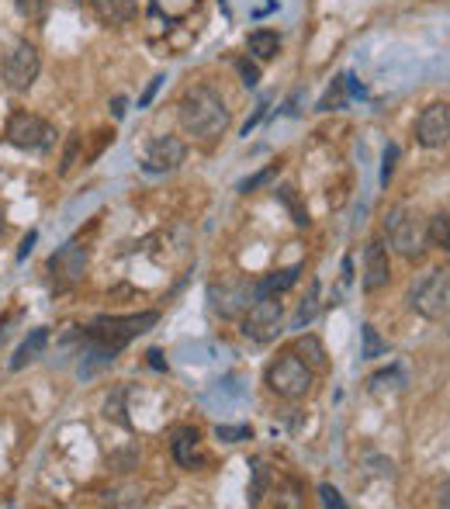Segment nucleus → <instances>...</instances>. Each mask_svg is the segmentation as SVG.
I'll return each mask as SVG.
<instances>
[{
	"instance_id": "4468645a",
	"label": "nucleus",
	"mask_w": 450,
	"mask_h": 509,
	"mask_svg": "<svg viewBox=\"0 0 450 509\" xmlns=\"http://www.w3.org/2000/svg\"><path fill=\"white\" fill-rule=\"evenodd\" d=\"M173 461L180 464V468H188V472H194V468H201L205 464V454H201V433L194 430V426H180L177 433H173Z\"/></svg>"
},
{
	"instance_id": "cd10ccee",
	"label": "nucleus",
	"mask_w": 450,
	"mask_h": 509,
	"mask_svg": "<svg viewBox=\"0 0 450 509\" xmlns=\"http://www.w3.org/2000/svg\"><path fill=\"white\" fill-rule=\"evenodd\" d=\"M80 132H69V139H66V149H63V159H59V174L66 177L73 167H77V157H80Z\"/></svg>"
},
{
	"instance_id": "f3484780",
	"label": "nucleus",
	"mask_w": 450,
	"mask_h": 509,
	"mask_svg": "<svg viewBox=\"0 0 450 509\" xmlns=\"http://www.w3.org/2000/svg\"><path fill=\"white\" fill-rule=\"evenodd\" d=\"M46 347H49V330H32V333H28V340H25V343H21V347L15 351V357H11V368L21 371L25 364L38 361Z\"/></svg>"
},
{
	"instance_id": "c9c22d12",
	"label": "nucleus",
	"mask_w": 450,
	"mask_h": 509,
	"mask_svg": "<svg viewBox=\"0 0 450 509\" xmlns=\"http://www.w3.org/2000/svg\"><path fill=\"white\" fill-rule=\"evenodd\" d=\"M163 80H167V76H153V80H149V87L142 90V97H138V107H149V101L156 97V90L163 87Z\"/></svg>"
},
{
	"instance_id": "6e6552de",
	"label": "nucleus",
	"mask_w": 450,
	"mask_h": 509,
	"mask_svg": "<svg viewBox=\"0 0 450 509\" xmlns=\"http://www.w3.org/2000/svg\"><path fill=\"white\" fill-rule=\"evenodd\" d=\"M281 322H284V305L277 301V295H263L246 309L242 336L253 343H271L281 333Z\"/></svg>"
},
{
	"instance_id": "7ed1b4c3",
	"label": "nucleus",
	"mask_w": 450,
	"mask_h": 509,
	"mask_svg": "<svg viewBox=\"0 0 450 509\" xmlns=\"http://www.w3.org/2000/svg\"><path fill=\"white\" fill-rule=\"evenodd\" d=\"M384 236L395 249L398 257L405 260H423L426 249H430V236H426V219L413 209V205H398V209L388 211L384 219Z\"/></svg>"
},
{
	"instance_id": "b1692460",
	"label": "nucleus",
	"mask_w": 450,
	"mask_h": 509,
	"mask_svg": "<svg viewBox=\"0 0 450 509\" xmlns=\"http://www.w3.org/2000/svg\"><path fill=\"white\" fill-rule=\"evenodd\" d=\"M315 312H319V284L312 281V288H309V295H305V301L298 305V316H294V330L309 326L312 319H315Z\"/></svg>"
},
{
	"instance_id": "473e14b6",
	"label": "nucleus",
	"mask_w": 450,
	"mask_h": 509,
	"mask_svg": "<svg viewBox=\"0 0 450 509\" xmlns=\"http://www.w3.org/2000/svg\"><path fill=\"white\" fill-rule=\"evenodd\" d=\"M319 503H322V506H332V509H346L343 495L332 489V485H319Z\"/></svg>"
},
{
	"instance_id": "aec40b11",
	"label": "nucleus",
	"mask_w": 450,
	"mask_h": 509,
	"mask_svg": "<svg viewBox=\"0 0 450 509\" xmlns=\"http://www.w3.org/2000/svg\"><path fill=\"white\" fill-rule=\"evenodd\" d=\"M361 340H363V351H361L363 361H374V357H384V353H388V343L381 340L378 330H374L371 322H363L361 326Z\"/></svg>"
},
{
	"instance_id": "2f4dec72",
	"label": "nucleus",
	"mask_w": 450,
	"mask_h": 509,
	"mask_svg": "<svg viewBox=\"0 0 450 509\" xmlns=\"http://www.w3.org/2000/svg\"><path fill=\"white\" fill-rule=\"evenodd\" d=\"M46 7H49V0H17V11H21L28 21L42 18V15H46Z\"/></svg>"
},
{
	"instance_id": "2eb2a0df",
	"label": "nucleus",
	"mask_w": 450,
	"mask_h": 509,
	"mask_svg": "<svg viewBox=\"0 0 450 509\" xmlns=\"http://www.w3.org/2000/svg\"><path fill=\"white\" fill-rule=\"evenodd\" d=\"M94 15L111 25V28H121L138 15V4L136 0H94Z\"/></svg>"
},
{
	"instance_id": "a211bd4d",
	"label": "nucleus",
	"mask_w": 450,
	"mask_h": 509,
	"mask_svg": "<svg viewBox=\"0 0 450 509\" xmlns=\"http://www.w3.org/2000/svg\"><path fill=\"white\" fill-rule=\"evenodd\" d=\"M246 49H250V56H253V59L267 63V59H274V56L281 53V38H277V32L260 28V32H253V36L246 38Z\"/></svg>"
},
{
	"instance_id": "5701e85b",
	"label": "nucleus",
	"mask_w": 450,
	"mask_h": 509,
	"mask_svg": "<svg viewBox=\"0 0 450 509\" xmlns=\"http://www.w3.org/2000/svg\"><path fill=\"white\" fill-rule=\"evenodd\" d=\"M153 7L159 15H167V21H180L198 7V0H153Z\"/></svg>"
},
{
	"instance_id": "f257e3e1",
	"label": "nucleus",
	"mask_w": 450,
	"mask_h": 509,
	"mask_svg": "<svg viewBox=\"0 0 450 509\" xmlns=\"http://www.w3.org/2000/svg\"><path fill=\"white\" fill-rule=\"evenodd\" d=\"M177 118H180V128L194 139H219L229 128V107L219 90L198 84V87L184 90V97L177 105Z\"/></svg>"
},
{
	"instance_id": "ddd939ff",
	"label": "nucleus",
	"mask_w": 450,
	"mask_h": 509,
	"mask_svg": "<svg viewBox=\"0 0 450 509\" xmlns=\"http://www.w3.org/2000/svg\"><path fill=\"white\" fill-rule=\"evenodd\" d=\"M392 281V264H388V249L381 239H371L363 246V291H381Z\"/></svg>"
},
{
	"instance_id": "e433bc0d",
	"label": "nucleus",
	"mask_w": 450,
	"mask_h": 509,
	"mask_svg": "<svg viewBox=\"0 0 450 509\" xmlns=\"http://www.w3.org/2000/svg\"><path fill=\"white\" fill-rule=\"evenodd\" d=\"M35 239H38V236H35V232H28V236H25V243H21V249H17V260H25V257H28V253H32Z\"/></svg>"
},
{
	"instance_id": "7c9ffc66",
	"label": "nucleus",
	"mask_w": 450,
	"mask_h": 509,
	"mask_svg": "<svg viewBox=\"0 0 450 509\" xmlns=\"http://www.w3.org/2000/svg\"><path fill=\"white\" fill-rule=\"evenodd\" d=\"M343 87H346V80L340 76L336 80V87H329V94L319 101V111H332V107H343Z\"/></svg>"
},
{
	"instance_id": "20e7f679",
	"label": "nucleus",
	"mask_w": 450,
	"mask_h": 509,
	"mask_svg": "<svg viewBox=\"0 0 450 509\" xmlns=\"http://www.w3.org/2000/svg\"><path fill=\"white\" fill-rule=\"evenodd\" d=\"M263 382H267V388H271L274 395L288 399V402H298V399H305L312 392V385H315V371L291 351V353H281L274 364L267 368Z\"/></svg>"
},
{
	"instance_id": "f8f14e48",
	"label": "nucleus",
	"mask_w": 450,
	"mask_h": 509,
	"mask_svg": "<svg viewBox=\"0 0 450 509\" xmlns=\"http://www.w3.org/2000/svg\"><path fill=\"white\" fill-rule=\"evenodd\" d=\"M188 157V146L177 139V136H159L146 146V157H142V167L146 174H170L177 170Z\"/></svg>"
},
{
	"instance_id": "bb28decb",
	"label": "nucleus",
	"mask_w": 450,
	"mask_h": 509,
	"mask_svg": "<svg viewBox=\"0 0 450 509\" xmlns=\"http://www.w3.org/2000/svg\"><path fill=\"white\" fill-rule=\"evenodd\" d=\"M402 385H405V378H402V371H398V368L381 371V374H374V378H371V392H374V395L388 392V388H402Z\"/></svg>"
},
{
	"instance_id": "9d476101",
	"label": "nucleus",
	"mask_w": 450,
	"mask_h": 509,
	"mask_svg": "<svg viewBox=\"0 0 450 509\" xmlns=\"http://www.w3.org/2000/svg\"><path fill=\"white\" fill-rule=\"evenodd\" d=\"M208 301L215 309V316L222 319H236L242 316L253 301H257V291L250 281H225V284H211L208 288Z\"/></svg>"
},
{
	"instance_id": "412c9836",
	"label": "nucleus",
	"mask_w": 450,
	"mask_h": 509,
	"mask_svg": "<svg viewBox=\"0 0 450 509\" xmlns=\"http://www.w3.org/2000/svg\"><path fill=\"white\" fill-rule=\"evenodd\" d=\"M426 236H430V246H447L450 239V215L447 211H436L433 219H426Z\"/></svg>"
},
{
	"instance_id": "1a4fd4ad",
	"label": "nucleus",
	"mask_w": 450,
	"mask_h": 509,
	"mask_svg": "<svg viewBox=\"0 0 450 509\" xmlns=\"http://www.w3.org/2000/svg\"><path fill=\"white\" fill-rule=\"evenodd\" d=\"M7 142L17 149H52L56 146V128L46 118H38L32 111H15L11 122H7Z\"/></svg>"
},
{
	"instance_id": "c85d7f7f",
	"label": "nucleus",
	"mask_w": 450,
	"mask_h": 509,
	"mask_svg": "<svg viewBox=\"0 0 450 509\" xmlns=\"http://www.w3.org/2000/svg\"><path fill=\"white\" fill-rule=\"evenodd\" d=\"M215 437L222 440V443H240V440H250L253 437V430H250V426H229V422H219V426H215Z\"/></svg>"
},
{
	"instance_id": "58836bf2",
	"label": "nucleus",
	"mask_w": 450,
	"mask_h": 509,
	"mask_svg": "<svg viewBox=\"0 0 450 509\" xmlns=\"http://www.w3.org/2000/svg\"><path fill=\"white\" fill-rule=\"evenodd\" d=\"M149 364H153V368H167V364L159 361V351H149Z\"/></svg>"
},
{
	"instance_id": "39448f33",
	"label": "nucleus",
	"mask_w": 450,
	"mask_h": 509,
	"mask_svg": "<svg viewBox=\"0 0 450 509\" xmlns=\"http://www.w3.org/2000/svg\"><path fill=\"white\" fill-rule=\"evenodd\" d=\"M409 305L423 319H444V312L450 309V274L444 267L430 270L426 278L409 288Z\"/></svg>"
},
{
	"instance_id": "72a5a7b5",
	"label": "nucleus",
	"mask_w": 450,
	"mask_h": 509,
	"mask_svg": "<svg viewBox=\"0 0 450 509\" xmlns=\"http://www.w3.org/2000/svg\"><path fill=\"white\" fill-rule=\"evenodd\" d=\"M236 66H240L242 84H246V87H257V84H260V70H257V66H253V63H250V59H240V63H236Z\"/></svg>"
},
{
	"instance_id": "ea45409f",
	"label": "nucleus",
	"mask_w": 450,
	"mask_h": 509,
	"mask_svg": "<svg viewBox=\"0 0 450 509\" xmlns=\"http://www.w3.org/2000/svg\"><path fill=\"white\" fill-rule=\"evenodd\" d=\"M121 115H125V101H121V97H115V118H121Z\"/></svg>"
},
{
	"instance_id": "6ab92c4d",
	"label": "nucleus",
	"mask_w": 450,
	"mask_h": 509,
	"mask_svg": "<svg viewBox=\"0 0 450 509\" xmlns=\"http://www.w3.org/2000/svg\"><path fill=\"white\" fill-rule=\"evenodd\" d=\"M294 353H298V357H302V361H305L312 371H322V368H326V347H322V343H319L315 336H309V333L298 336V343H294Z\"/></svg>"
},
{
	"instance_id": "4be33fe9",
	"label": "nucleus",
	"mask_w": 450,
	"mask_h": 509,
	"mask_svg": "<svg viewBox=\"0 0 450 509\" xmlns=\"http://www.w3.org/2000/svg\"><path fill=\"white\" fill-rule=\"evenodd\" d=\"M274 191H277V198L284 201V209L291 211V222H294V226H309V211H305V205L298 201L294 188H288V184H284V188H274Z\"/></svg>"
},
{
	"instance_id": "0eeeda50",
	"label": "nucleus",
	"mask_w": 450,
	"mask_h": 509,
	"mask_svg": "<svg viewBox=\"0 0 450 509\" xmlns=\"http://www.w3.org/2000/svg\"><path fill=\"white\" fill-rule=\"evenodd\" d=\"M38 70H42V56H38L32 42H17L15 49L4 56V63H0L4 87L15 90V94L32 90V84L38 80Z\"/></svg>"
},
{
	"instance_id": "c756f323",
	"label": "nucleus",
	"mask_w": 450,
	"mask_h": 509,
	"mask_svg": "<svg viewBox=\"0 0 450 509\" xmlns=\"http://www.w3.org/2000/svg\"><path fill=\"white\" fill-rule=\"evenodd\" d=\"M277 167H281V163H274V167H267V170H260V174H253L250 180H242L240 191H242V194H250V191H257V188H263V184H271V180L277 177Z\"/></svg>"
},
{
	"instance_id": "dca6fc26",
	"label": "nucleus",
	"mask_w": 450,
	"mask_h": 509,
	"mask_svg": "<svg viewBox=\"0 0 450 509\" xmlns=\"http://www.w3.org/2000/svg\"><path fill=\"white\" fill-rule=\"evenodd\" d=\"M298 274H302V264L284 267V270H274V274H267L263 281L253 284V291H257V299H263V295H284L288 288L298 284Z\"/></svg>"
},
{
	"instance_id": "393cba45",
	"label": "nucleus",
	"mask_w": 450,
	"mask_h": 509,
	"mask_svg": "<svg viewBox=\"0 0 450 509\" xmlns=\"http://www.w3.org/2000/svg\"><path fill=\"white\" fill-rule=\"evenodd\" d=\"M104 416H107V420H115L118 426H132L128 416H125V388L121 385L107 395V402H104Z\"/></svg>"
},
{
	"instance_id": "423d86ee",
	"label": "nucleus",
	"mask_w": 450,
	"mask_h": 509,
	"mask_svg": "<svg viewBox=\"0 0 450 509\" xmlns=\"http://www.w3.org/2000/svg\"><path fill=\"white\" fill-rule=\"evenodd\" d=\"M87 264H90L87 246H80V243L59 246V249L49 257V264H46V274H49L52 291H56V295H63V291H69V288H77V284L84 281Z\"/></svg>"
},
{
	"instance_id": "f704fd0d",
	"label": "nucleus",
	"mask_w": 450,
	"mask_h": 509,
	"mask_svg": "<svg viewBox=\"0 0 450 509\" xmlns=\"http://www.w3.org/2000/svg\"><path fill=\"white\" fill-rule=\"evenodd\" d=\"M395 157H398V146H388V149H384V167H381V180H384V184L392 180V170H395Z\"/></svg>"
},
{
	"instance_id": "79ce46f5",
	"label": "nucleus",
	"mask_w": 450,
	"mask_h": 509,
	"mask_svg": "<svg viewBox=\"0 0 450 509\" xmlns=\"http://www.w3.org/2000/svg\"><path fill=\"white\" fill-rule=\"evenodd\" d=\"M444 249H447V257H450V239H447V246H444Z\"/></svg>"
},
{
	"instance_id": "4c0bfd02",
	"label": "nucleus",
	"mask_w": 450,
	"mask_h": 509,
	"mask_svg": "<svg viewBox=\"0 0 450 509\" xmlns=\"http://www.w3.org/2000/svg\"><path fill=\"white\" fill-rule=\"evenodd\" d=\"M436 506H444V509H450V478L440 485V495H436Z\"/></svg>"
},
{
	"instance_id": "a19ab883",
	"label": "nucleus",
	"mask_w": 450,
	"mask_h": 509,
	"mask_svg": "<svg viewBox=\"0 0 450 509\" xmlns=\"http://www.w3.org/2000/svg\"><path fill=\"white\" fill-rule=\"evenodd\" d=\"M4 229H7V215H4V209H0V236H4Z\"/></svg>"
},
{
	"instance_id": "f03ea898",
	"label": "nucleus",
	"mask_w": 450,
	"mask_h": 509,
	"mask_svg": "<svg viewBox=\"0 0 450 509\" xmlns=\"http://www.w3.org/2000/svg\"><path fill=\"white\" fill-rule=\"evenodd\" d=\"M156 322H159V312H156V309H149V312H132V316H97L84 330V336L90 343L104 347V351L118 353V351H125L136 336L149 333Z\"/></svg>"
},
{
	"instance_id": "9b49d317",
	"label": "nucleus",
	"mask_w": 450,
	"mask_h": 509,
	"mask_svg": "<svg viewBox=\"0 0 450 509\" xmlns=\"http://www.w3.org/2000/svg\"><path fill=\"white\" fill-rule=\"evenodd\" d=\"M415 142L423 149H440L450 142V105L436 101V105L423 107V115L415 118Z\"/></svg>"
},
{
	"instance_id": "a878e982",
	"label": "nucleus",
	"mask_w": 450,
	"mask_h": 509,
	"mask_svg": "<svg viewBox=\"0 0 450 509\" xmlns=\"http://www.w3.org/2000/svg\"><path fill=\"white\" fill-rule=\"evenodd\" d=\"M267 482H271V468H267L263 461H253V489H250V503H253V506H257L260 499H263Z\"/></svg>"
}]
</instances>
